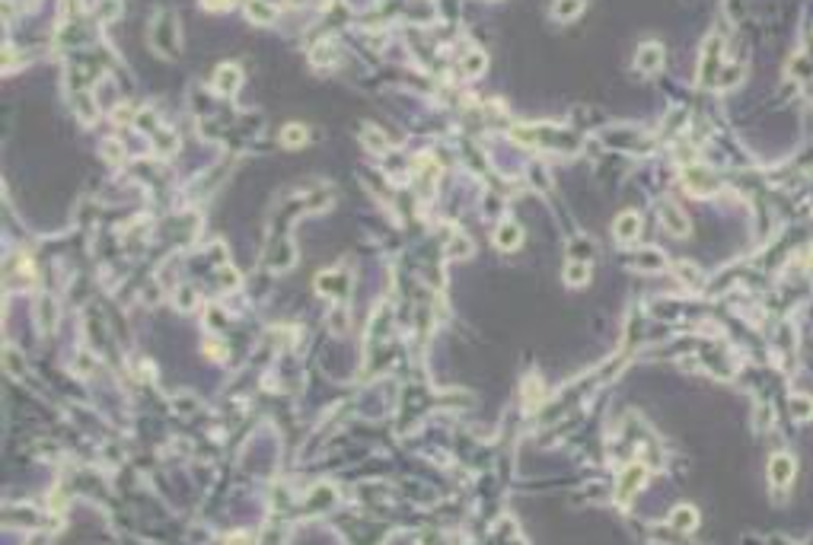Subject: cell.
I'll list each match as a JSON object with an SVG mask.
<instances>
[{"instance_id":"cell-1","label":"cell","mask_w":813,"mask_h":545,"mask_svg":"<svg viewBox=\"0 0 813 545\" xmlns=\"http://www.w3.org/2000/svg\"><path fill=\"white\" fill-rule=\"evenodd\" d=\"M657 217H660V223L666 227V233H673V236H686V233H689V220H686V214L679 211L673 201L657 204Z\"/></svg>"},{"instance_id":"cell-2","label":"cell","mask_w":813,"mask_h":545,"mask_svg":"<svg viewBox=\"0 0 813 545\" xmlns=\"http://www.w3.org/2000/svg\"><path fill=\"white\" fill-rule=\"evenodd\" d=\"M791 479H795V459L788 453H775L768 459V481H772L775 488H788Z\"/></svg>"},{"instance_id":"cell-3","label":"cell","mask_w":813,"mask_h":545,"mask_svg":"<svg viewBox=\"0 0 813 545\" xmlns=\"http://www.w3.org/2000/svg\"><path fill=\"white\" fill-rule=\"evenodd\" d=\"M612 233H616V240H619L622 246H629V242L638 240V233H641V217H638L635 211L619 214L616 223H612Z\"/></svg>"},{"instance_id":"cell-4","label":"cell","mask_w":813,"mask_h":545,"mask_svg":"<svg viewBox=\"0 0 813 545\" xmlns=\"http://www.w3.org/2000/svg\"><path fill=\"white\" fill-rule=\"evenodd\" d=\"M660 64H664V48H660V45H654V42H645V45L638 48V55H635V67H638V71L654 74V71H660Z\"/></svg>"},{"instance_id":"cell-5","label":"cell","mask_w":813,"mask_h":545,"mask_svg":"<svg viewBox=\"0 0 813 545\" xmlns=\"http://www.w3.org/2000/svg\"><path fill=\"white\" fill-rule=\"evenodd\" d=\"M495 242H498L501 249H517L520 242H523V230H520L517 223H501V230L495 233Z\"/></svg>"},{"instance_id":"cell-6","label":"cell","mask_w":813,"mask_h":545,"mask_svg":"<svg viewBox=\"0 0 813 545\" xmlns=\"http://www.w3.org/2000/svg\"><path fill=\"white\" fill-rule=\"evenodd\" d=\"M788 411H791V418H795L797 424H804V421H810L813 418V398L810 396H791L788 398Z\"/></svg>"},{"instance_id":"cell-7","label":"cell","mask_w":813,"mask_h":545,"mask_svg":"<svg viewBox=\"0 0 813 545\" xmlns=\"http://www.w3.org/2000/svg\"><path fill=\"white\" fill-rule=\"evenodd\" d=\"M240 80H242L240 67H236V64H223V67H217V80H214V84H217V90H221V92H233L236 86H240Z\"/></svg>"},{"instance_id":"cell-8","label":"cell","mask_w":813,"mask_h":545,"mask_svg":"<svg viewBox=\"0 0 813 545\" xmlns=\"http://www.w3.org/2000/svg\"><path fill=\"white\" fill-rule=\"evenodd\" d=\"M641 481H645V466H631L625 475H622V485H619V498L625 500L631 494V491L641 488Z\"/></svg>"},{"instance_id":"cell-9","label":"cell","mask_w":813,"mask_h":545,"mask_svg":"<svg viewBox=\"0 0 813 545\" xmlns=\"http://www.w3.org/2000/svg\"><path fill=\"white\" fill-rule=\"evenodd\" d=\"M584 10V0H555V19H562V23H571V19H577V13Z\"/></svg>"},{"instance_id":"cell-10","label":"cell","mask_w":813,"mask_h":545,"mask_svg":"<svg viewBox=\"0 0 813 545\" xmlns=\"http://www.w3.org/2000/svg\"><path fill=\"white\" fill-rule=\"evenodd\" d=\"M670 523H673L676 529H695V523H699V514H695L692 507H686V504H679V507L670 514Z\"/></svg>"},{"instance_id":"cell-11","label":"cell","mask_w":813,"mask_h":545,"mask_svg":"<svg viewBox=\"0 0 813 545\" xmlns=\"http://www.w3.org/2000/svg\"><path fill=\"white\" fill-rule=\"evenodd\" d=\"M564 281L571 287L587 284V281H590V265H587V262H571V265L564 268Z\"/></svg>"},{"instance_id":"cell-12","label":"cell","mask_w":813,"mask_h":545,"mask_svg":"<svg viewBox=\"0 0 813 545\" xmlns=\"http://www.w3.org/2000/svg\"><path fill=\"white\" fill-rule=\"evenodd\" d=\"M281 140H284L287 147H297L300 140H306V131L300 128V125H290V128H284V134H281Z\"/></svg>"},{"instance_id":"cell-13","label":"cell","mask_w":813,"mask_h":545,"mask_svg":"<svg viewBox=\"0 0 813 545\" xmlns=\"http://www.w3.org/2000/svg\"><path fill=\"white\" fill-rule=\"evenodd\" d=\"M204 7H211V10H223V7H233V0H204Z\"/></svg>"}]
</instances>
